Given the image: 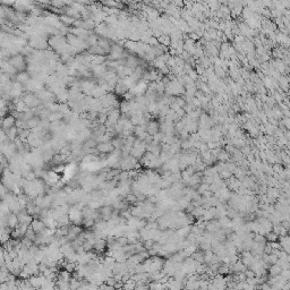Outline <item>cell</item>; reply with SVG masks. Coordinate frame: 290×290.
<instances>
[{
	"label": "cell",
	"instance_id": "6da1fadb",
	"mask_svg": "<svg viewBox=\"0 0 290 290\" xmlns=\"http://www.w3.org/2000/svg\"><path fill=\"white\" fill-rule=\"evenodd\" d=\"M96 149H98V151L99 152H102V153H111L113 150H115V147H113V145L111 142H100V143H98L96 145Z\"/></svg>",
	"mask_w": 290,
	"mask_h": 290
},
{
	"label": "cell",
	"instance_id": "7a4b0ae2",
	"mask_svg": "<svg viewBox=\"0 0 290 290\" xmlns=\"http://www.w3.org/2000/svg\"><path fill=\"white\" fill-rule=\"evenodd\" d=\"M98 211H99V212H100V214H101L102 220L108 221L109 219H111V217H112L113 207H112V205H106V206H102V207H100V210H98Z\"/></svg>",
	"mask_w": 290,
	"mask_h": 290
},
{
	"label": "cell",
	"instance_id": "3957f363",
	"mask_svg": "<svg viewBox=\"0 0 290 290\" xmlns=\"http://www.w3.org/2000/svg\"><path fill=\"white\" fill-rule=\"evenodd\" d=\"M31 227H32V229L34 230V231L36 232V233H39V232H41V231H43L44 229L47 228V225H45V223H44L43 221L41 220V219H33V221L31 222Z\"/></svg>",
	"mask_w": 290,
	"mask_h": 290
},
{
	"label": "cell",
	"instance_id": "277c9868",
	"mask_svg": "<svg viewBox=\"0 0 290 290\" xmlns=\"http://www.w3.org/2000/svg\"><path fill=\"white\" fill-rule=\"evenodd\" d=\"M146 131H147V134H150V135H154V134H156L158 131H160V125L158 121H150V123H146Z\"/></svg>",
	"mask_w": 290,
	"mask_h": 290
},
{
	"label": "cell",
	"instance_id": "5b68a950",
	"mask_svg": "<svg viewBox=\"0 0 290 290\" xmlns=\"http://www.w3.org/2000/svg\"><path fill=\"white\" fill-rule=\"evenodd\" d=\"M107 248V240L102 239V238H98V239L95 240L94 243V246H93V249H94V252L96 254L98 253H102L104 249Z\"/></svg>",
	"mask_w": 290,
	"mask_h": 290
},
{
	"label": "cell",
	"instance_id": "8992f818",
	"mask_svg": "<svg viewBox=\"0 0 290 290\" xmlns=\"http://www.w3.org/2000/svg\"><path fill=\"white\" fill-rule=\"evenodd\" d=\"M268 276H276L282 272V268H281V265H280V264H278V263L271 264V265L268 266Z\"/></svg>",
	"mask_w": 290,
	"mask_h": 290
},
{
	"label": "cell",
	"instance_id": "52a82bcc",
	"mask_svg": "<svg viewBox=\"0 0 290 290\" xmlns=\"http://www.w3.org/2000/svg\"><path fill=\"white\" fill-rule=\"evenodd\" d=\"M15 118L13 116H9V117H6L5 119H4V121H2V128L5 129V131H7L9 129L10 127H13L15 125Z\"/></svg>",
	"mask_w": 290,
	"mask_h": 290
},
{
	"label": "cell",
	"instance_id": "ba28073f",
	"mask_svg": "<svg viewBox=\"0 0 290 290\" xmlns=\"http://www.w3.org/2000/svg\"><path fill=\"white\" fill-rule=\"evenodd\" d=\"M123 201L127 204H135L137 198H136V195L134 193H127L126 195L123 196Z\"/></svg>",
	"mask_w": 290,
	"mask_h": 290
},
{
	"label": "cell",
	"instance_id": "9c48e42d",
	"mask_svg": "<svg viewBox=\"0 0 290 290\" xmlns=\"http://www.w3.org/2000/svg\"><path fill=\"white\" fill-rule=\"evenodd\" d=\"M24 237L29 238V239H31L32 241H34V240L36 239V232L32 229V227H31V225H29V228H27V230H26V232H25Z\"/></svg>",
	"mask_w": 290,
	"mask_h": 290
},
{
	"label": "cell",
	"instance_id": "30bf717a",
	"mask_svg": "<svg viewBox=\"0 0 290 290\" xmlns=\"http://www.w3.org/2000/svg\"><path fill=\"white\" fill-rule=\"evenodd\" d=\"M265 236H266V237H265L266 241H276V240H279V236L276 235V232H273V231L268 232Z\"/></svg>",
	"mask_w": 290,
	"mask_h": 290
}]
</instances>
